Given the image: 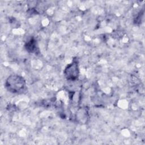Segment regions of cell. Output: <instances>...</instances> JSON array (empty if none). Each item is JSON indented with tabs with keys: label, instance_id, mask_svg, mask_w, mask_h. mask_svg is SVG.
I'll list each match as a JSON object with an SVG mask.
<instances>
[{
	"label": "cell",
	"instance_id": "1",
	"mask_svg": "<svg viewBox=\"0 0 145 145\" xmlns=\"http://www.w3.org/2000/svg\"><path fill=\"white\" fill-rule=\"evenodd\" d=\"M26 82L22 76L12 74L6 80L5 87L8 91L13 93L22 92L25 88Z\"/></svg>",
	"mask_w": 145,
	"mask_h": 145
},
{
	"label": "cell",
	"instance_id": "2",
	"mask_svg": "<svg viewBox=\"0 0 145 145\" xmlns=\"http://www.w3.org/2000/svg\"><path fill=\"white\" fill-rule=\"evenodd\" d=\"M64 74L66 78L69 80L74 81L78 78L79 70L78 62L76 59H74L66 67L64 70Z\"/></svg>",
	"mask_w": 145,
	"mask_h": 145
},
{
	"label": "cell",
	"instance_id": "3",
	"mask_svg": "<svg viewBox=\"0 0 145 145\" xmlns=\"http://www.w3.org/2000/svg\"><path fill=\"white\" fill-rule=\"evenodd\" d=\"M88 112L86 108H81L76 112V119L79 123H86L88 121Z\"/></svg>",
	"mask_w": 145,
	"mask_h": 145
},
{
	"label": "cell",
	"instance_id": "4",
	"mask_svg": "<svg viewBox=\"0 0 145 145\" xmlns=\"http://www.w3.org/2000/svg\"><path fill=\"white\" fill-rule=\"evenodd\" d=\"M25 46L28 51L33 53L36 50L35 49H36V42L35 40L31 39L29 42H27Z\"/></svg>",
	"mask_w": 145,
	"mask_h": 145
}]
</instances>
